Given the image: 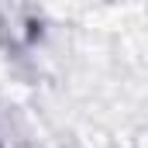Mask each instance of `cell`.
<instances>
[{
  "label": "cell",
  "mask_w": 148,
  "mask_h": 148,
  "mask_svg": "<svg viewBox=\"0 0 148 148\" xmlns=\"http://www.w3.org/2000/svg\"><path fill=\"white\" fill-rule=\"evenodd\" d=\"M0 35L10 45H28L38 38V21L21 0H0Z\"/></svg>",
  "instance_id": "6da1fadb"
}]
</instances>
